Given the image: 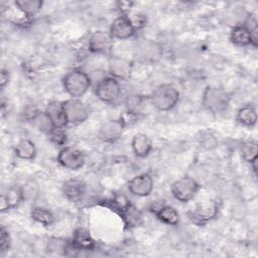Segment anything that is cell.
Segmentation results:
<instances>
[{"mask_svg": "<svg viewBox=\"0 0 258 258\" xmlns=\"http://www.w3.org/2000/svg\"><path fill=\"white\" fill-rule=\"evenodd\" d=\"M15 154L17 157L25 160L33 159L36 154V148L34 143L26 138L20 139L15 146Z\"/></svg>", "mask_w": 258, "mask_h": 258, "instance_id": "22", "label": "cell"}, {"mask_svg": "<svg viewBox=\"0 0 258 258\" xmlns=\"http://www.w3.org/2000/svg\"><path fill=\"white\" fill-rule=\"evenodd\" d=\"M58 163L70 170H78L85 164L84 153L74 147H64L57 154Z\"/></svg>", "mask_w": 258, "mask_h": 258, "instance_id": "9", "label": "cell"}, {"mask_svg": "<svg viewBox=\"0 0 258 258\" xmlns=\"http://www.w3.org/2000/svg\"><path fill=\"white\" fill-rule=\"evenodd\" d=\"M42 4V1L39 0H17L14 2L15 7L28 18L35 15L41 9Z\"/></svg>", "mask_w": 258, "mask_h": 258, "instance_id": "23", "label": "cell"}, {"mask_svg": "<svg viewBox=\"0 0 258 258\" xmlns=\"http://www.w3.org/2000/svg\"><path fill=\"white\" fill-rule=\"evenodd\" d=\"M230 40L240 46H245L249 44H253L254 46H257V38L251 33V31L244 25H236L231 30L230 33Z\"/></svg>", "mask_w": 258, "mask_h": 258, "instance_id": "16", "label": "cell"}, {"mask_svg": "<svg viewBox=\"0 0 258 258\" xmlns=\"http://www.w3.org/2000/svg\"><path fill=\"white\" fill-rule=\"evenodd\" d=\"M152 106L158 111H169L179 100V93L170 84H162L154 89L149 97Z\"/></svg>", "mask_w": 258, "mask_h": 258, "instance_id": "1", "label": "cell"}, {"mask_svg": "<svg viewBox=\"0 0 258 258\" xmlns=\"http://www.w3.org/2000/svg\"><path fill=\"white\" fill-rule=\"evenodd\" d=\"M165 205V203H164V201H161V200H157V201H154L151 205H150V207H149V210H150V212H152L153 214H156L157 212H158V210L161 208V207H163Z\"/></svg>", "mask_w": 258, "mask_h": 258, "instance_id": "35", "label": "cell"}, {"mask_svg": "<svg viewBox=\"0 0 258 258\" xmlns=\"http://www.w3.org/2000/svg\"><path fill=\"white\" fill-rule=\"evenodd\" d=\"M0 209H1V212H6V211L10 210V206H9V203L7 201L5 194H2L0 196Z\"/></svg>", "mask_w": 258, "mask_h": 258, "instance_id": "37", "label": "cell"}, {"mask_svg": "<svg viewBox=\"0 0 258 258\" xmlns=\"http://www.w3.org/2000/svg\"><path fill=\"white\" fill-rule=\"evenodd\" d=\"M91 79L82 70H73L66 74L62 79V87L68 95L78 99L82 97L90 88Z\"/></svg>", "mask_w": 258, "mask_h": 258, "instance_id": "2", "label": "cell"}, {"mask_svg": "<svg viewBox=\"0 0 258 258\" xmlns=\"http://www.w3.org/2000/svg\"><path fill=\"white\" fill-rule=\"evenodd\" d=\"M162 47L151 39H143L136 46V57L143 63H154L160 59Z\"/></svg>", "mask_w": 258, "mask_h": 258, "instance_id": "8", "label": "cell"}, {"mask_svg": "<svg viewBox=\"0 0 258 258\" xmlns=\"http://www.w3.org/2000/svg\"><path fill=\"white\" fill-rule=\"evenodd\" d=\"M31 218L33 221L43 226H50L54 222L52 213L49 210L41 207H34L31 210Z\"/></svg>", "mask_w": 258, "mask_h": 258, "instance_id": "25", "label": "cell"}, {"mask_svg": "<svg viewBox=\"0 0 258 258\" xmlns=\"http://www.w3.org/2000/svg\"><path fill=\"white\" fill-rule=\"evenodd\" d=\"M71 244L73 248L77 250H83V251L93 250L96 246L95 240L92 238L89 231L83 228L77 229L75 231Z\"/></svg>", "mask_w": 258, "mask_h": 258, "instance_id": "18", "label": "cell"}, {"mask_svg": "<svg viewBox=\"0 0 258 258\" xmlns=\"http://www.w3.org/2000/svg\"><path fill=\"white\" fill-rule=\"evenodd\" d=\"M200 187L201 185L195 178L184 175L171 184L170 191L173 198L178 202L187 203L196 197Z\"/></svg>", "mask_w": 258, "mask_h": 258, "instance_id": "4", "label": "cell"}, {"mask_svg": "<svg viewBox=\"0 0 258 258\" xmlns=\"http://www.w3.org/2000/svg\"><path fill=\"white\" fill-rule=\"evenodd\" d=\"M9 82V73L8 71L2 69L0 73V87L3 89Z\"/></svg>", "mask_w": 258, "mask_h": 258, "instance_id": "34", "label": "cell"}, {"mask_svg": "<svg viewBox=\"0 0 258 258\" xmlns=\"http://www.w3.org/2000/svg\"><path fill=\"white\" fill-rule=\"evenodd\" d=\"M112 40L109 32L96 31L89 39V49L93 53H107L111 49Z\"/></svg>", "mask_w": 258, "mask_h": 258, "instance_id": "14", "label": "cell"}, {"mask_svg": "<svg viewBox=\"0 0 258 258\" xmlns=\"http://www.w3.org/2000/svg\"><path fill=\"white\" fill-rule=\"evenodd\" d=\"M62 109L68 123L75 125L86 121L90 114L88 106L83 101L75 98L62 102Z\"/></svg>", "mask_w": 258, "mask_h": 258, "instance_id": "6", "label": "cell"}, {"mask_svg": "<svg viewBox=\"0 0 258 258\" xmlns=\"http://www.w3.org/2000/svg\"><path fill=\"white\" fill-rule=\"evenodd\" d=\"M96 96L104 103L112 104L121 95V86L118 80L113 77L102 79L95 90Z\"/></svg>", "mask_w": 258, "mask_h": 258, "instance_id": "7", "label": "cell"}, {"mask_svg": "<svg viewBox=\"0 0 258 258\" xmlns=\"http://www.w3.org/2000/svg\"><path fill=\"white\" fill-rule=\"evenodd\" d=\"M48 137L56 145H63L67 142V133L63 128H54L48 134Z\"/></svg>", "mask_w": 258, "mask_h": 258, "instance_id": "30", "label": "cell"}, {"mask_svg": "<svg viewBox=\"0 0 258 258\" xmlns=\"http://www.w3.org/2000/svg\"><path fill=\"white\" fill-rule=\"evenodd\" d=\"M11 238L9 232L2 226L0 230V250L1 252H5L10 248Z\"/></svg>", "mask_w": 258, "mask_h": 258, "instance_id": "31", "label": "cell"}, {"mask_svg": "<svg viewBox=\"0 0 258 258\" xmlns=\"http://www.w3.org/2000/svg\"><path fill=\"white\" fill-rule=\"evenodd\" d=\"M136 29L126 15L115 18L110 26V35L116 39H127L135 34Z\"/></svg>", "mask_w": 258, "mask_h": 258, "instance_id": "12", "label": "cell"}, {"mask_svg": "<svg viewBox=\"0 0 258 258\" xmlns=\"http://www.w3.org/2000/svg\"><path fill=\"white\" fill-rule=\"evenodd\" d=\"M231 97L230 94L218 87H207L203 93L202 105L212 113H222L227 110Z\"/></svg>", "mask_w": 258, "mask_h": 258, "instance_id": "3", "label": "cell"}, {"mask_svg": "<svg viewBox=\"0 0 258 258\" xmlns=\"http://www.w3.org/2000/svg\"><path fill=\"white\" fill-rule=\"evenodd\" d=\"M63 196L71 202L77 203L82 201L86 194V184L83 180L78 178L67 179L61 186Z\"/></svg>", "mask_w": 258, "mask_h": 258, "instance_id": "13", "label": "cell"}, {"mask_svg": "<svg viewBox=\"0 0 258 258\" xmlns=\"http://www.w3.org/2000/svg\"><path fill=\"white\" fill-rule=\"evenodd\" d=\"M131 147L136 156L145 157L150 153L152 149V142L147 135L143 133H137L132 138Z\"/></svg>", "mask_w": 258, "mask_h": 258, "instance_id": "19", "label": "cell"}, {"mask_svg": "<svg viewBox=\"0 0 258 258\" xmlns=\"http://www.w3.org/2000/svg\"><path fill=\"white\" fill-rule=\"evenodd\" d=\"M124 129L125 126L120 119L110 120L100 127L98 137L105 143H114L120 139Z\"/></svg>", "mask_w": 258, "mask_h": 258, "instance_id": "10", "label": "cell"}, {"mask_svg": "<svg viewBox=\"0 0 258 258\" xmlns=\"http://www.w3.org/2000/svg\"><path fill=\"white\" fill-rule=\"evenodd\" d=\"M155 216L159 221L170 226H176L179 222V215L176 210L167 205L161 207L155 214Z\"/></svg>", "mask_w": 258, "mask_h": 258, "instance_id": "24", "label": "cell"}, {"mask_svg": "<svg viewBox=\"0 0 258 258\" xmlns=\"http://www.w3.org/2000/svg\"><path fill=\"white\" fill-rule=\"evenodd\" d=\"M132 72L131 62L122 57H112L109 60V73L116 80H127Z\"/></svg>", "mask_w": 258, "mask_h": 258, "instance_id": "15", "label": "cell"}, {"mask_svg": "<svg viewBox=\"0 0 258 258\" xmlns=\"http://www.w3.org/2000/svg\"><path fill=\"white\" fill-rule=\"evenodd\" d=\"M240 153L242 158L250 164L257 160L258 145L255 141H246L240 147Z\"/></svg>", "mask_w": 258, "mask_h": 258, "instance_id": "26", "label": "cell"}, {"mask_svg": "<svg viewBox=\"0 0 258 258\" xmlns=\"http://www.w3.org/2000/svg\"><path fill=\"white\" fill-rule=\"evenodd\" d=\"M142 101H143V98L139 95H130V96H128L126 98V101H125L127 110L135 112V113H139L138 110L141 107Z\"/></svg>", "mask_w": 258, "mask_h": 258, "instance_id": "29", "label": "cell"}, {"mask_svg": "<svg viewBox=\"0 0 258 258\" xmlns=\"http://www.w3.org/2000/svg\"><path fill=\"white\" fill-rule=\"evenodd\" d=\"M44 112L49 118V120L51 121L54 128H64L67 124H69L62 109V102H57V101L49 102Z\"/></svg>", "mask_w": 258, "mask_h": 258, "instance_id": "17", "label": "cell"}, {"mask_svg": "<svg viewBox=\"0 0 258 258\" xmlns=\"http://www.w3.org/2000/svg\"><path fill=\"white\" fill-rule=\"evenodd\" d=\"M122 123L124 124L125 127L127 126H131L133 124H135L138 120V113L132 112V111H126L124 114H122V116L119 118Z\"/></svg>", "mask_w": 258, "mask_h": 258, "instance_id": "33", "label": "cell"}, {"mask_svg": "<svg viewBox=\"0 0 258 258\" xmlns=\"http://www.w3.org/2000/svg\"><path fill=\"white\" fill-rule=\"evenodd\" d=\"M31 121L33 122V124L36 126V128L39 131H41L47 135L54 129V126L52 125L51 121L49 120V118L47 117L45 112H38Z\"/></svg>", "mask_w": 258, "mask_h": 258, "instance_id": "27", "label": "cell"}, {"mask_svg": "<svg viewBox=\"0 0 258 258\" xmlns=\"http://www.w3.org/2000/svg\"><path fill=\"white\" fill-rule=\"evenodd\" d=\"M128 190L136 197H147L153 189V179L148 173H141L128 181Z\"/></svg>", "mask_w": 258, "mask_h": 258, "instance_id": "11", "label": "cell"}, {"mask_svg": "<svg viewBox=\"0 0 258 258\" xmlns=\"http://www.w3.org/2000/svg\"><path fill=\"white\" fill-rule=\"evenodd\" d=\"M126 16L129 18L130 22L132 23L135 29H140L146 25V17L141 13H135V14H132L131 16H128V15Z\"/></svg>", "mask_w": 258, "mask_h": 258, "instance_id": "32", "label": "cell"}, {"mask_svg": "<svg viewBox=\"0 0 258 258\" xmlns=\"http://www.w3.org/2000/svg\"><path fill=\"white\" fill-rule=\"evenodd\" d=\"M6 198L7 201L9 203L10 209H14L16 207L19 206V204L24 201V194H23V189L21 186H17V185H13L11 186L8 191L6 192Z\"/></svg>", "mask_w": 258, "mask_h": 258, "instance_id": "28", "label": "cell"}, {"mask_svg": "<svg viewBox=\"0 0 258 258\" xmlns=\"http://www.w3.org/2000/svg\"><path fill=\"white\" fill-rule=\"evenodd\" d=\"M236 119L238 123H240L243 126H246V127L255 126L257 122V113L255 108L250 104L244 105L238 110Z\"/></svg>", "mask_w": 258, "mask_h": 258, "instance_id": "20", "label": "cell"}, {"mask_svg": "<svg viewBox=\"0 0 258 258\" xmlns=\"http://www.w3.org/2000/svg\"><path fill=\"white\" fill-rule=\"evenodd\" d=\"M122 217L124 224L128 228H135L142 224V215L141 212L132 204H130L126 209L119 213Z\"/></svg>", "mask_w": 258, "mask_h": 258, "instance_id": "21", "label": "cell"}, {"mask_svg": "<svg viewBox=\"0 0 258 258\" xmlns=\"http://www.w3.org/2000/svg\"><path fill=\"white\" fill-rule=\"evenodd\" d=\"M120 10L123 12V15H128V12H130L133 3L132 2H119Z\"/></svg>", "mask_w": 258, "mask_h": 258, "instance_id": "36", "label": "cell"}, {"mask_svg": "<svg viewBox=\"0 0 258 258\" xmlns=\"http://www.w3.org/2000/svg\"><path fill=\"white\" fill-rule=\"evenodd\" d=\"M219 213V206L215 201H205L199 203L187 215L189 220L198 225L204 226L211 220L215 219Z\"/></svg>", "mask_w": 258, "mask_h": 258, "instance_id": "5", "label": "cell"}]
</instances>
